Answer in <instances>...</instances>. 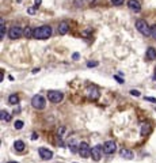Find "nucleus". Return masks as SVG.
Returning a JSON list of instances; mask_svg holds the SVG:
<instances>
[{"mask_svg":"<svg viewBox=\"0 0 156 163\" xmlns=\"http://www.w3.org/2000/svg\"><path fill=\"white\" fill-rule=\"evenodd\" d=\"M52 36V27L50 26H41L34 30V38L37 40H48Z\"/></svg>","mask_w":156,"mask_h":163,"instance_id":"obj_1","label":"nucleus"},{"mask_svg":"<svg viewBox=\"0 0 156 163\" xmlns=\"http://www.w3.org/2000/svg\"><path fill=\"white\" fill-rule=\"evenodd\" d=\"M136 29L139 30V31L143 34V36H151V27L148 26V23L145 22V20L143 19H139L136 22Z\"/></svg>","mask_w":156,"mask_h":163,"instance_id":"obj_2","label":"nucleus"},{"mask_svg":"<svg viewBox=\"0 0 156 163\" xmlns=\"http://www.w3.org/2000/svg\"><path fill=\"white\" fill-rule=\"evenodd\" d=\"M31 105H33L34 109L42 110V109H45V106H46V101H45V98H43L42 95H34L33 99H31Z\"/></svg>","mask_w":156,"mask_h":163,"instance_id":"obj_3","label":"nucleus"},{"mask_svg":"<svg viewBox=\"0 0 156 163\" xmlns=\"http://www.w3.org/2000/svg\"><path fill=\"white\" fill-rule=\"evenodd\" d=\"M86 92H87V97H88L91 101H97L98 98H99V95H101L99 88H98L97 86H88L87 90H86Z\"/></svg>","mask_w":156,"mask_h":163,"instance_id":"obj_4","label":"nucleus"},{"mask_svg":"<svg viewBox=\"0 0 156 163\" xmlns=\"http://www.w3.org/2000/svg\"><path fill=\"white\" fill-rule=\"evenodd\" d=\"M23 36V30L19 27V26H12L10 30H8V37L11 40H18Z\"/></svg>","mask_w":156,"mask_h":163,"instance_id":"obj_5","label":"nucleus"},{"mask_svg":"<svg viewBox=\"0 0 156 163\" xmlns=\"http://www.w3.org/2000/svg\"><path fill=\"white\" fill-rule=\"evenodd\" d=\"M62 98H64V95H62V92H60V91H49L48 92V99L50 101V102H53V104L61 102Z\"/></svg>","mask_w":156,"mask_h":163,"instance_id":"obj_6","label":"nucleus"},{"mask_svg":"<svg viewBox=\"0 0 156 163\" xmlns=\"http://www.w3.org/2000/svg\"><path fill=\"white\" fill-rule=\"evenodd\" d=\"M79 154H80V156L82 158H88V156L91 155V148H90V146L87 143H80L79 144Z\"/></svg>","mask_w":156,"mask_h":163,"instance_id":"obj_7","label":"nucleus"},{"mask_svg":"<svg viewBox=\"0 0 156 163\" xmlns=\"http://www.w3.org/2000/svg\"><path fill=\"white\" fill-rule=\"evenodd\" d=\"M102 151H103V147L102 146H95V147L91 148V158H92L95 162L102 158Z\"/></svg>","mask_w":156,"mask_h":163,"instance_id":"obj_8","label":"nucleus"},{"mask_svg":"<svg viewBox=\"0 0 156 163\" xmlns=\"http://www.w3.org/2000/svg\"><path fill=\"white\" fill-rule=\"evenodd\" d=\"M115 150H117V147H115V143L114 141H106L105 144H103V152L105 154H107V155H111V154H114L115 152Z\"/></svg>","mask_w":156,"mask_h":163,"instance_id":"obj_9","label":"nucleus"},{"mask_svg":"<svg viewBox=\"0 0 156 163\" xmlns=\"http://www.w3.org/2000/svg\"><path fill=\"white\" fill-rule=\"evenodd\" d=\"M38 152H39V156H41L42 159H45V160H49V159L53 158V152H52L50 150H48V148L41 147L38 150Z\"/></svg>","mask_w":156,"mask_h":163,"instance_id":"obj_10","label":"nucleus"},{"mask_svg":"<svg viewBox=\"0 0 156 163\" xmlns=\"http://www.w3.org/2000/svg\"><path fill=\"white\" fill-rule=\"evenodd\" d=\"M128 7L134 12H140L141 11V6L139 0H129L128 1Z\"/></svg>","mask_w":156,"mask_h":163,"instance_id":"obj_11","label":"nucleus"},{"mask_svg":"<svg viewBox=\"0 0 156 163\" xmlns=\"http://www.w3.org/2000/svg\"><path fill=\"white\" fill-rule=\"evenodd\" d=\"M69 31V24H68V22H61V23L59 24V34H61V36H65L66 33Z\"/></svg>","mask_w":156,"mask_h":163,"instance_id":"obj_12","label":"nucleus"},{"mask_svg":"<svg viewBox=\"0 0 156 163\" xmlns=\"http://www.w3.org/2000/svg\"><path fill=\"white\" fill-rule=\"evenodd\" d=\"M120 155H121L122 158H125V159H132V158H133V152L130 151V150L122 148L121 151H120Z\"/></svg>","mask_w":156,"mask_h":163,"instance_id":"obj_13","label":"nucleus"},{"mask_svg":"<svg viewBox=\"0 0 156 163\" xmlns=\"http://www.w3.org/2000/svg\"><path fill=\"white\" fill-rule=\"evenodd\" d=\"M145 56H147V59L148 60H156V49L155 48H148L147 49V53H145Z\"/></svg>","mask_w":156,"mask_h":163,"instance_id":"obj_14","label":"nucleus"},{"mask_svg":"<svg viewBox=\"0 0 156 163\" xmlns=\"http://www.w3.org/2000/svg\"><path fill=\"white\" fill-rule=\"evenodd\" d=\"M151 132V125L149 124H143L141 127V136H147Z\"/></svg>","mask_w":156,"mask_h":163,"instance_id":"obj_15","label":"nucleus"},{"mask_svg":"<svg viewBox=\"0 0 156 163\" xmlns=\"http://www.w3.org/2000/svg\"><path fill=\"white\" fill-rule=\"evenodd\" d=\"M14 147H15L16 151H23L24 150V143L22 140H16L15 143H14Z\"/></svg>","mask_w":156,"mask_h":163,"instance_id":"obj_16","label":"nucleus"},{"mask_svg":"<svg viewBox=\"0 0 156 163\" xmlns=\"http://www.w3.org/2000/svg\"><path fill=\"white\" fill-rule=\"evenodd\" d=\"M23 34L26 38H34V30H31V27H26L23 30Z\"/></svg>","mask_w":156,"mask_h":163,"instance_id":"obj_17","label":"nucleus"},{"mask_svg":"<svg viewBox=\"0 0 156 163\" xmlns=\"http://www.w3.org/2000/svg\"><path fill=\"white\" fill-rule=\"evenodd\" d=\"M8 102L11 105H18L19 104V97L15 95V94H12V95L8 97Z\"/></svg>","mask_w":156,"mask_h":163,"instance_id":"obj_18","label":"nucleus"},{"mask_svg":"<svg viewBox=\"0 0 156 163\" xmlns=\"http://www.w3.org/2000/svg\"><path fill=\"white\" fill-rule=\"evenodd\" d=\"M0 117H1V121H6V122H8L10 120H11V115L8 114L7 111H4V110H1V113H0Z\"/></svg>","mask_w":156,"mask_h":163,"instance_id":"obj_19","label":"nucleus"},{"mask_svg":"<svg viewBox=\"0 0 156 163\" xmlns=\"http://www.w3.org/2000/svg\"><path fill=\"white\" fill-rule=\"evenodd\" d=\"M4 33H6V27H4V19H0V38H4Z\"/></svg>","mask_w":156,"mask_h":163,"instance_id":"obj_20","label":"nucleus"},{"mask_svg":"<svg viewBox=\"0 0 156 163\" xmlns=\"http://www.w3.org/2000/svg\"><path fill=\"white\" fill-rule=\"evenodd\" d=\"M22 128H23V121H20V120L15 121V129H22Z\"/></svg>","mask_w":156,"mask_h":163,"instance_id":"obj_21","label":"nucleus"},{"mask_svg":"<svg viewBox=\"0 0 156 163\" xmlns=\"http://www.w3.org/2000/svg\"><path fill=\"white\" fill-rule=\"evenodd\" d=\"M97 65H98V61H88V63H87V67H88V68L97 67Z\"/></svg>","mask_w":156,"mask_h":163,"instance_id":"obj_22","label":"nucleus"},{"mask_svg":"<svg viewBox=\"0 0 156 163\" xmlns=\"http://www.w3.org/2000/svg\"><path fill=\"white\" fill-rule=\"evenodd\" d=\"M151 36H152L153 38H155V40H156V24H155V26H152V27H151Z\"/></svg>","mask_w":156,"mask_h":163,"instance_id":"obj_23","label":"nucleus"},{"mask_svg":"<svg viewBox=\"0 0 156 163\" xmlns=\"http://www.w3.org/2000/svg\"><path fill=\"white\" fill-rule=\"evenodd\" d=\"M111 3L114 6H121V4H124V0H111Z\"/></svg>","mask_w":156,"mask_h":163,"instance_id":"obj_24","label":"nucleus"},{"mask_svg":"<svg viewBox=\"0 0 156 163\" xmlns=\"http://www.w3.org/2000/svg\"><path fill=\"white\" fill-rule=\"evenodd\" d=\"M130 94L134 97H140V91H137V90H130Z\"/></svg>","mask_w":156,"mask_h":163,"instance_id":"obj_25","label":"nucleus"},{"mask_svg":"<svg viewBox=\"0 0 156 163\" xmlns=\"http://www.w3.org/2000/svg\"><path fill=\"white\" fill-rule=\"evenodd\" d=\"M145 101H149V102L156 104V98H152V97H145Z\"/></svg>","mask_w":156,"mask_h":163,"instance_id":"obj_26","label":"nucleus"},{"mask_svg":"<svg viewBox=\"0 0 156 163\" xmlns=\"http://www.w3.org/2000/svg\"><path fill=\"white\" fill-rule=\"evenodd\" d=\"M71 150H72V151H76V143H75V141H72V143H71Z\"/></svg>","mask_w":156,"mask_h":163,"instance_id":"obj_27","label":"nucleus"},{"mask_svg":"<svg viewBox=\"0 0 156 163\" xmlns=\"http://www.w3.org/2000/svg\"><path fill=\"white\" fill-rule=\"evenodd\" d=\"M114 79H115V80H117V82H118V83H124V79H121V78H120V76H117V75H115V76H114Z\"/></svg>","mask_w":156,"mask_h":163,"instance_id":"obj_28","label":"nucleus"},{"mask_svg":"<svg viewBox=\"0 0 156 163\" xmlns=\"http://www.w3.org/2000/svg\"><path fill=\"white\" fill-rule=\"evenodd\" d=\"M41 1H42V0H34V3H35L34 7H35V8H38V7H39V4H41Z\"/></svg>","mask_w":156,"mask_h":163,"instance_id":"obj_29","label":"nucleus"},{"mask_svg":"<svg viewBox=\"0 0 156 163\" xmlns=\"http://www.w3.org/2000/svg\"><path fill=\"white\" fill-rule=\"evenodd\" d=\"M79 57H80V55H79V53H73V55H72V59H73V60H79Z\"/></svg>","mask_w":156,"mask_h":163,"instance_id":"obj_30","label":"nucleus"},{"mask_svg":"<svg viewBox=\"0 0 156 163\" xmlns=\"http://www.w3.org/2000/svg\"><path fill=\"white\" fill-rule=\"evenodd\" d=\"M38 139V135H37V133H33V135H31V140H37Z\"/></svg>","mask_w":156,"mask_h":163,"instance_id":"obj_31","label":"nucleus"},{"mask_svg":"<svg viewBox=\"0 0 156 163\" xmlns=\"http://www.w3.org/2000/svg\"><path fill=\"white\" fill-rule=\"evenodd\" d=\"M27 11H29V14H34V8H29Z\"/></svg>","mask_w":156,"mask_h":163,"instance_id":"obj_32","label":"nucleus"},{"mask_svg":"<svg viewBox=\"0 0 156 163\" xmlns=\"http://www.w3.org/2000/svg\"><path fill=\"white\" fill-rule=\"evenodd\" d=\"M38 71H39V68H35V69H33V73H37Z\"/></svg>","mask_w":156,"mask_h":163,"instance_id":"obj_33","label":"nucleus"},{"mask_svg":"<svg viewBox=\"0 0 156 163\" xmlns=\"http://www.w3.org/2000/svg\"><path fill=\"white\" fill-rule=\"evenodd\" d=\"M153 80H156V67H155V72H153Z\"/></svg>","mask_w":156,"mask_h":163,"instance_id":"obj_34","label":"nucleus"},{"mask_svg":"<svg viewBox=\"0 0 156 163\" xmlns=\"http://www.w3.org/2000/svg\"><path fill=\"white\" fill-rule=\"evenodd\" d=\"M86 1H87V3H90V4H91V3H94L95 0H86Z\"/></svg>","mask_w":156,"mask_h":163,"instance_id":"obj_35","label":"nucleus"},{"mask_svg":"<svg viewBox=\"0 0 156 163\" xmlns=\"http://www.w3.org/2000/svg\"><path fill=\"white\" fill-rule=\"evenodd\" d=\"M12 163H18V162H12Z\"/></svg>","mask_w":156,"mask_h":163,"instance_id":"obj_36","label":"nucleus"},{"mask_svg":"<svg viewBox=\"0 0 156 163\" xmlns=\"http://www.w3.org/2000/svg\"><path fill=\"white\" fill-rule=\"evenodd\" d=\"M10 163H12V162H10Z\"/></svg>","mask_w":156,"mask_h":163,"instance_id":"obj_37","label":"nucleus"}]
</instances>
